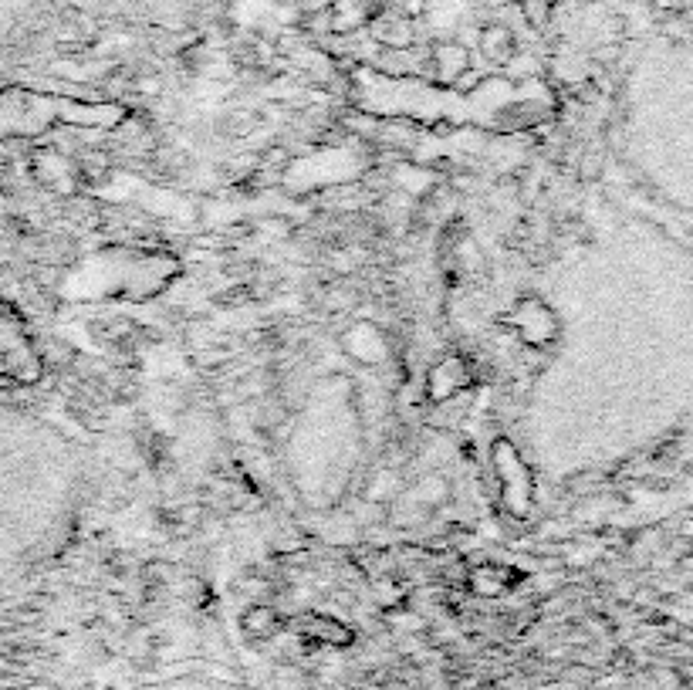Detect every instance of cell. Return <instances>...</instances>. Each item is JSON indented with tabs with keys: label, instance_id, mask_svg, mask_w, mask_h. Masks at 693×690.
<instances>
[{
	"label": "cell",
	"instance_id": "cell-9",
	"mask_svg": "<svg viewBox=\"0 0 693 690\" xmlns=\"http://www.w3.org/2000/svg\"><path fill=\"white\" fill-rule=\"evenodd\" d=\"M477 44H481V55L491 61V65H508L514 58V51H518V41H514V34L504 28V24L484 28L477 34Z\"/></svg>",
	"mask_w": 693,
	"mask_h": 690
},
{
	"label": "cell",
	"instance_id": "cell-5",
	"mask_svg": "<svg viewBox=\"0 0 693 690\" xmlns=\"http://www.w3.org/2000/svg\"><path fill=\"white\" fill-rule=\"evenodd\" d=\"M518 582H524V575L518 569H511V565L484 562L467 572V586L474 589L477 596H501V592H511Z\"/></svg>",
	"mask_w": 693,
	"mask_h": 690
},
{
	"label": "cell",
	"instance_id": "cell-4",
	"mask_svg": "<svg viewBox=\"0 0 693 690\" xmlns=\"http://www.w3.org/2000/svg\"><path fill=\"white\" fill-rule=\"evenodd\" d=\"M470 366L460 356H447L440 359L437 366L426 373V396L430 403H447L453 396H460L470 386Z\"/></svg>",
	"mask_w": 693,
	"mask_h": 690
},
{
	"label": "cell",
	"instance_id": "cell-2",
	"mask_svg": "<svg viewBox=\"0 0 693 690\" xmlns=\"http://www.w3.org/2000/svg\"><path fill=\"white\" fill-rule=\"evenodd\" d=\"M295 633L301 643L312 647H328V650H349L355 643V630L345 619L328 616V613H305L295 623Z\"/></svg>",
	"mask_w": 693,
	"mask_h": 690
},
{
	"label": "cell",
	"instance_id": "cell-10",
	"mask_svg": "<svg viewBox=\"0 0 693 690\" xmlns=\"http://www.w3.org/2000/svg\"><path fill=\"white\" fill-rule=\"evenodd\" d=\"M372 38L379 44H386V48H410L413 28H410V21L399 14H379L376 21H372Z\"/></svg>",
	"mask_w": 693,
	"mask_h": 690
},
{
	"label": "cell",
	"instance_id": "cell-11",
	"mask_svg": "<svg viewBox=\"0 0 693 690\" xmlns=\"http://www.w3.org/2000/svg\"><path fill=\"white\" fill-rule=\"evenodd\" d=\"M521 11H524V17H528L531 24L545 28L548 17H552V0H521Z\"/></svg>",
	"mask_w": 693,
	"mask_h": 690
},
{
	"label": "cell",
	"instance_id": "cell-1",
	"mask_svg": "<svg viewBox=\"0 0 693 690\" xmlns=\"http://www.w3.org/2000/svg\"><path fill=\"white\" fill-rule=\"evenodd\" d=\"M494 464H497V471H501L504 504H508L511 515L524 518L531 511V501H535V481H531L528 467L521 464V457L514 454V447L508 440H497L494 444Z\"/></svg>",
	"mask_w": 693,
	"mask_h": 690
},
{
	"label": "cell",
	"instance_id": "cell-6",
	"mask_svg": "<svg viewBox=\"0 0 693 690\" xmlns=\"http://www.w3.org/2000/svg\"><path fill=\"white\" fill-rule=\"evenodd\" d=\"M31 170L34 176L44 183V187H55L61 193H71L75 187L71 183L78 180V166L71 163L68 156H61V153H48V149H41V153H34L31 159Z\"/></svg>",
	"mask_w": 693,
	"mask_h": 690
},
{
	"label": "cell",
	"instance_id": "cell-7",
	"mask_svg": "<svg viewBox=\"0 0 693 690\" xmlns=\"http://www.w3.org/2000/svg\"><path fill=\"white\" fill-rule=\"evenodd\" d=\"M281 630H284V619L278 613V606L271 603H251L241 613V633L251 643H271Z\"/></svg>",
	"mask_w": 693,
	"mask_h": 690
},
{
	"label": "cell",
	"instance_id": "cell-3",
	"mask_svg": "<svg viewBox=\"0 0 693 690\" xmlns=\"http://www.w3.org/2000/svg\"><path fill=\"white\" fill-rule=\"evenodd\" d=\"M511 322L528 345H548L558 332L555 315L548 312V305L541 302V298H521L518 308H514V315H511Z\"/></svg>",
	"mask_w": 693,
	"mask_h": 690
},
{
	"label": "cell",
	"instance_id": "cell-8",
	"mask_svg": "<svg viewBox=\"0 0 693 690\" xmlns=\"http://www.w3.org/2000/svg\"><path fill=\"white\" fill-rule=\"evenodd\" d=\"M430 68H433V75H437L440 82L453 85L470 68V51L464 48V44H457V41H443V44H437V48L430 51Z\"/></svg>",
	"mask_w": 693,
	"mask_h": 690
}]
</instances>
